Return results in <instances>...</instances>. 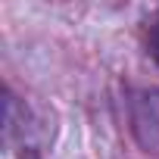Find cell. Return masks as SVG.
Returning a JSON list of instances; mask_svg holds the SVG:
<instances>
[{
	"instance_id": "obj_1",
	"label": "cell",
	"mask_w": 159,
	"mask_h": 159,
	"mask_svg": "<svg viewBox=\"0 0 159 159\" xmlns=\"http://www.w3.org/2000/svg\"><path fill=\"white\" fill-rule=\"evenodd\" d=\"M131 128L147 153H159V91H147L134 100Z\"/></svg>"
},
{
	"instance_id": "obj_2",
	"label": "cell",
	"mask_w": 159,
	"mask_h": 159,
	"mask_svg": "<svg viewBox=\"0 0 159 159\" xmlns=\"http://www.w3.org/2000/svg\"><path fill=\"white\" fill-rule=\"evenodd\" d=\"M147 47H150V56L159 62V16L150 22V28H147Z\"/></svg>"
}]
</instances>
